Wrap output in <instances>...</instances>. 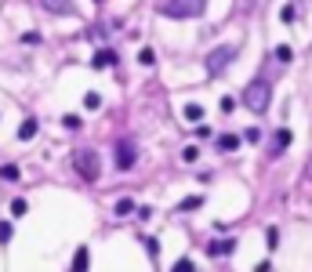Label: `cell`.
Returning <instances> with one entry per match:
<instances>
[{
	"label": "cell",
	"instance_id": "22",
	"mask_svg": "<svg viewBox=\"0 0 312 272\" xmlns=\"http://www.w3.org/2000/svg\"><path fill=\"white\" fill-rule=\"evenodd\" d=\"M11 236H15L11 221H0V243H11Z\"/></svg>",
	"mask_w": 312,
	"mask_h": 272
},
{
	"label": "cell",
	"instance_id": "18",
	"mask_svg": "<svg viewBox=\"0 0 312 272\" xmlns=\"http://www.w3.org/2000/svg\"><path fill=\"white\" fill-rule=\"evenodd\" d=\"M171 272H196V261H192V258H182V261L171 265Z\"/></svg>",
	"mask_w": 312,
	"mask_h": 272
},
{
	"label": "cell",
	"instance_id": "31",
	"mask_svg": "<svg viewBox=\"0 0 312 272\" xmlns=\"http://www.w3.org/2000/svg\"><path fill=\"white\" fill-rule=\"evenodd\" d=\"M305 178L312 182V156H308V164H305Z\"/></svg>",
	"mask_w": 312,
	"mask_h": 272
},
{
	"label": "cell",
	"instance_id": "1",
	"mask_svg": "<svg viewBox=\"0 0 312 272\" xmlns=\"http://www.w3.org/2000/svg\"><path fill=\"white\" fill-rule=\"evenodd\" d=\"M156 11L164 18H196L207 11V0H160Z\"/></svg>",
	"mask_w": 312,
	"mask_h": 272
},
{
	"label": "cell",
	"instance_id": "9",
	"mask_svg": "<svg viewBox=\"0 0 312 272\" xmlns=\"http://www.w3.org/2000/svg\"><path fill=\"white\" fill-rule=\"evenodd\" d=\"M236 251V240H211L207 243V254L211 258H221V254H232Z\"/></svg>",
	"mask_w": 312,
	"mask_h": 272
},
{
	"label": "cell",
	"instance_id": "28",
	"mask_svg": "<svg viewBox=\"0 0 312 272\" xmlns=\"http://www.w3.org/2000/svg\"><path fill=\"white\" fill-rule=\"evenodd\" d=\"M145 247H149V254H152V258H156V254H160V243H156V240H152V236H149V240H145Z\"/></svg>",
	"mask_w": 312,
	"mask_h": 272
},
{
	"label": "cell",
	"instance_id": "2",
	"mask_svg": "<svg viewBox=\"0 0 312 272\" xmlns=\"http://www.w3.org/2000/svg\"><path fill=\"white\" fill-rule=\"evenodd\" d=\"M73 167H76V174H80L84 182H98L102 178V160H98L95 149H76L73 152Z\"/></svg>",
	"mask_w": 312,
	"mask_h": 272
},
{
	"label": "cell",
	"instance_id": "11",
	"mask_svg": "<svg viewBox=\"0 0 312 272\" xmlns=\"http://www.w3.org/2000/svg\"><path fill=\"white\" fill-rule=\"evenodd\" d=\"M87 261H91V254H87V247H80L76 258H73V265H69V272H87Z\"/></svg>",
	"mask_w": 312,
	"mask_h": 272
},
{
	"label": "cell",
	"instance_id": "20",
	"mask_svg": "<svg viewBox=\"0 0 312 272\" xmlns=\"http://www.w3.org/2000/svg\"><path fill=\"white\" fill-rule=\"evenodd\" d=\"M0 178H4V182H18V167L15 164H4V167H0Z\"/></svg>",
	"mask_w": 312,
	"mask_h": 272
},
{
	"label": "cell",
	"instance_id": "19",
	"mask_svg": "<svg viewBox=\"0 0 312 272\" xmlns=\"http://www.w3.org/2000/svg\"><path fill=\"white\" fill-rule=\"evenodd\" d=\"M276 62H283V65H291V62H294V51H291L287 44H280V48H276Z\"/></svg>",
	"mask_w": 312,
	"mask_h": 272
},
{
	"label": "cell",
	"instance_id": "27",
	"mask_svg": "<svg viewBox=\"0 0 312 272\" xmlns=\"http://www.w3.org/2000/svg\"><path fill=\"white\" fill-rule=\"evenodd\" d=\"M22 44H40V33H22Z\"/></svg>",
	"mask_w": 312,
	"mask_h": 272
},
{
	"label": "cell",
	"instance_id": "30",
	"mask_svg": "<svg viewBox=\"0 0 312 272\" xmlns=\"http://www.w3.org/2000/svg\"><path fill=\"white\" fill-rule=\"evenodd\" d=\"M254 272H272V265H269V261H258V265H254Z\"/></svg>",
	"mask_w": 312,
	"mask_h": 272
},
{
	"label": "cell",
	"instance_id": "6",
	"mask_svg": "<svg viewBox=\"0 0 312 272\" xmlns=\"http://www.w3.org/2000/svg\"><path fill=\"white\" fill-rule=\"evenodd\" d=\"M138 164V149H135V142H120L116 145V167L120 171H131Z\"/></svg>",
	"mask_w": 312,
	"mask_h": 272
},
{
	"label": "cell",
	"instance_id": "15",
	"mask_svg": "<svg viewBox=\"0 0 312 272\" xmlns=\"http://www.w3.org/2000/svg\"><path fill=\"white\" fill-rule=\"evenodd\" d=\"M200 207H204V196H185V200L178 203V211H182V214H189V211H200Z\"/></svg>",
	"mask_w": 312,
	"mask_h": 272
},
{
	"label": "cell",
	"instance_id": "17",
	"mask_svg": "<svg viewBox=\"0 0 312 272\" xmlns=\"http://www.w3.org/2000/svg\"><path fill=\"white\" fill-rule=\"evenodd\" d=\"M182 160H185V164H196V160H200V145H185V149H182Z\"/></svg>",
	"mask_w": 312,
	"mask_h": 272
},
{
	"label": "cell",
	"instance_id": "4",
	"mask_svg": "<svg viewBox=\"0 0 312 272\" xmlns=\"http://www.w3.org/2000/svg\"><path fill=\"white\" fill-rule=\"evenodd\" d=\"M232 62H236V48H229V44H221V48H214L207 58H204V69H207V76H221Z\"/></svg>",
	"mask_w": 312,
	"mask_h": 272
},
{
	"label": "cell",
	"instance_id": "23",
	"mask_svg": "<svg viewBox=\"0 0 312 272\" xmlns=\"http://www.w3.org/2000/svg\"><path fill=\"white\" fill-rule=\"evenodd\" d=\"M62 124H65L69 131H80V124H84V120H80L76 112H69V116H62Z\"/></svg>",
	"mask_w": 312,
	"mask_h": 272
},
{
	"label": "cell",
	"instance_id": "24",
	"mask_svg": "<svg viewBox=\"0 0 312 272\" xmlns=\"http://www.w3.org/2000/svg\"><path fill=\"white\" fill-rule=\"evenodd\" d=\"M84 105H87V109H98V105H102V95L87 91V95H84Z\"/></svg>",
	"mask_w": 312,
	"mask_h": 272
},
{
	"label": "cell",
	"instance_id": "7",
	"mask_svg": "<svg viewBox=\"0 0 312 272\" xmlns=\"http://www.w3.org/2000/svg\"><path fill=\"white\" fill-rule=\"evenodd\" d=\"M40 8H44V11H51V15H76L73 0H40Z\"/></svg>",
	"mask_w": 312,
	"mask_h": 272
},
{
	"label": "cell",
	"instance_id": "25",
	"mask_svg": "<svg viewBox=\"0 0 312 272\" xmlns=\"http://www.w3.org/2000/svg\"><path fill=\"white\" fill-rule=\"evenodd\" d=\"M26 211H29V203H26V200H15V203H11V214H15V218H22Z\"/></svg>",
	"mask_w": 312,
	"mask_h": 272
},
{
	"label": "cell",
	"instance_id": "14",
	"mask_svg": "<svg viewBox=\"0 0 312 272\" xmlns=\"http://www.w3.org/2000/svg\"><path fill=\"white\" fill-rule=\"evenodd\" d=\"M36 131H40V124H36V120H22L18 138H22V142H29V138H36Z\"/></svg>",
	"mask_w": 312,
	"mask_h": 272
},
{
	"label": "cell",
	"instance_id": "12",
	"mask_svg": "<svg viewBox=\"0 0 312 272\" xmlns=\"http://www.w3.org/2000/svg\"><path fill=\"white\" fill-rule=\"evenodd\" d=\"M113 214H116V218L135 214V200H127V196H124V200H116V203H113Z\"/></svg>",
	"mask_w": 312,
	"mask_h": 272
},
{
	"label": "cell",
	"instance_id": "10",
	"mask_svg": "<svg viewBox=\"0 0 312 272\" xmlns=\"http://www.w3.org/2000/svg\"><path fill=\"white\" fill-rule=\"evenodd\" d=\"M240 142H243L240 134H218V138H214V145H218L221 152H232V149H240Z\"/></svg>",
	"mask_w": 312,
	"mask_h": 272
},
{
	"label": "cell",
	"instance_id": "29",
	"mask_svg": "<svg viewBox=\"0 0 312 272\" xmlns=\"http://www.w3.org/2000/svg\"><path fill=\"white\" fill-rule=\"evenodd\" d=\"M232 109H236V102H232V98H221V112H225V116H229V112H232Z\"/></svg>",
	"mask_w": 312,
	"mask_h": 272
},
{
	"label": "cell",
	"instance_id": "8",
	"mask_svg": "<svg viewBox=\"0 0 312 272\" xmlns=\"http://www.w3.org/2000/svg\"><path fill=\"white\" fill-rule=\"evenodd\" d=\"M91 65H95V69H109V65H116V51H113V48H98L95 58H91Z\"/></svg>",
	"mask_w": 312,
	"mask_h": 272
},
{
	"label": "cell",
	"instance_id": "26",
	"mask_svg": "<svg viewBox=\"0 0 312 272\" xmlns=\"http://www.w3.org/2000/svg\"><path fill=\"white\" fill-rule=\"evenodd\" d=\"M258 138H261L258 127H247V131H243V142H258Z\"/></svg>",
	"mask_w": 312,
	"mask_h": 272
},
{
	"label": "cell",
	"instance_id": "13",
	"mask_svg": "<svg viewBox=\"0 0 312 272\" xmlns=\"http://www.w3.org/2000/svg\"><path fill=\"white\" fill-rule=\"evenodd\" d=\"M185 120H189V124H200V120H204V105H200V102H189V105H185Z\"/></svg>",
	"mask_w": 312,
	"mask_h": 272
},
{
	"label": "cell",
	"instance_id": "16",
	"mask_svg": "<svg viewBox=\"0 0 312 272\" xmlns=\"http://www.w3.org/2000/svg\"><path fill=\"white\" fill-rule=\"evenodd\" d=\"M265 243H269V251H276V247H280V229H276V225L265 229Z\"/></svg>",
	"mask_w": 312,
	"mask_h": 272
},
{
	"label": "cell",
	"instance_id": "5",
	"mask_svg": "<svg viewBox=\"0 0 312 272\" xmlns=\"http://www.w3.org/2000/svg\"><path fill=\"white\" fill-rule=\"evenodd\" d=\"M291 142H294V134H291L287 127H280L276 134H272V142H269V160H280L283 152L291 149Z\"/></svg>",
	"mask_w": 312,
	"mask_h": 272
},
{
	"label": "cell",
	"instance_id": "3",
	"mask_svg": "<svg viewBox=\"0 0 312 272\" xmlns=\"http://www.w3.org/2000/svg\"><path fill=\"white\" fill-rule=\"evenodd\" d=\"M269 102H272V87H269V80H251L247 91H243V105H247L254 116H261V112L269 109Z\"/></svg>",
	"mask_w": 312,
	"mask_h": 272
},
{
	"label": "cell",
	"instance_id": "21",
	"mask_svg": "<svg viewBox=\"0 0 312 272\" xmlns=\"http://www.w3.org/2000/svg\"><path fill=\"white\" fill-rule=\"evenodd\" d=\"M138 62H142V65H156V51H152V48H142V51H138Z\"/></svg>",
	"mask_w": 312,
	"mask_h": 272
}]
</instances>
